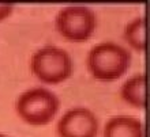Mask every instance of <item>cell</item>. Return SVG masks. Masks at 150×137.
I'll return each instance as SVG.
<instances>
[{
  "mask_svg": "<svg viewBox=\"0 0 150 137\" xmlns=\"http://www.w3.org/2000/svg\"><path fill=\"white\" fill-rule=\"evenodd\" d=\"M103 137H145L143 122L134 115H113L104 125Z\"/></svg>",
  "mask_w": 150,
  "mask_h": 137,
  "instance_id": "8992f818",
  "label": "cell"
},
{
  "mask_svg": "<svg viewBox=\"0 0 150 137\" xmlns=\"http://www.w3.org/2000/svg\"><path fill=\"white\" fill-rule=\"evenodd\" d=\"M86 65L90 75L97 80H117L130 68L131 53L119 43L104 41L91 46L86 57Z\"/></svg>",
  "mask_w": 150,
  "mask_h": 137,
  "instance_id": "6da1fadb",
  "label": "cell"
},
{
  "mask_svg": "<svg viewBox=\"0 0 150 137\" xmlns=\"http://www.w3.org/2000/svg\"><path fill=\"white\" fill-rule=\"evenodd\" d=\"M30 71L45 84H59L72 75V59L66 49L56 45L38 48L30 57Z\"/></svg>",
  "mask_w": 150,
  "mask_h": 137,
  "instance_id": "3957f363",
  "label": "cell"
},
{
  "mask_svg": "<svg viewBox=\"0 0 150 137\" xmlns=\"http://www.w3.org/2000/svg\"><path fill=\"white\" fill-rule=\"evenodd\" d=\"M146 76L145 72L132 75L120 87V96L126 103L137 109H145L146 106Z\"/></svg>",
  "mask_w": 150,
  "mask_h": 137,
  "instance_id": "52a82bcc",
  "label": "cell"
},
{
  "mask_svg": "<svg viewBox=\"0 0 150 137\" xmlns=\"http://www.w3.org/2000/svg\"><path fill=\"white\" fill-rule=\"evenodd\" d=\"M97 27V15L87 6H66L55 16V29L64 39L83 42Z\"/></svg>",
  "mask_w": 150,
  "mask_h": 137,
  "instance_id": "277c9868",
  "label": "cell"
},
{
  "mask_svg": "<svg viewBox=\"0 0 150 137\" xmlns=\"http://www.w3.org/2000/svg\"><path fill=\"white\" fill-rule=\"evenodd\" d=\"M146 27H145V16L139 15L131 19L124 27L123 37L134 50L145 52L146 48Z\"/></svg>",
  "mask_w": 150,
  "mask_h": 137,
  "instance_id": "ba28073f",
  "label": "cell"
},
{
  "mask_svg": "<svg viewBox=\"0 0 150 137\" xmlns=\"http://www.w3.org/2000/svg\"><path fill=\"white\" fill-rule=\"evenodd\" d=\"M12 12H14V6L12 4H0V22L10 18Z\"/></svg>",
  "mask_w": 150,
  "mask_h": 137,
  "instance_id": "9c48e42d",
  "label": "cell"
},
{
  "mask_svg": "<svg viewBox=\"0 0 150 137\" xmlns=\"http://www.w3.org/2000/svg\"><path fill=\"white\" fill-rule=\"evenodd\" d=\"M0 137H8V136H6L4 133H0Z\"/></svg>",
  "mask_w": 150,
  "mask_h": 137,
  "instance_id": "30bf717a",
  "label": "cell"
},
{
  "mask_svg": "<svg viewBox=\"0 0 150 137\" xmlns=\"http://www.w3.org/2000/svg\"><path fill=\"white\" fill-rule=\"evenodd\" d=\"M98 129L97 115L83 106L66 110L56 124V133L59 137H97Z\"/></svg>",
  "mask_w": 150,
  "mask_h": 137,
  "instance_id": "5b68a950",
  "label": "cell"
},
{
  "mask_svg": "<svg viewBox=\"0 0 150 137\" xmlns=\"http://www.w3.org/2000/svg\"><path fill=\"white\" fill-rule=\"evenodd\" d=\"M60 109L59 96L45 87H33L21 92L15 101V111L26 124L44 126L55 118Z\"/></svg>",
  "mask_w": 150,
  "mask_h": 137,
  "instance_id": "7a4b0ae2",
  "label": "cell"
}]
</instances>
